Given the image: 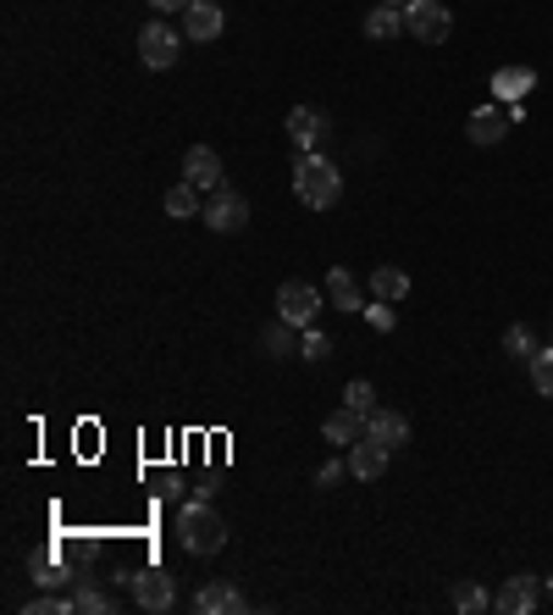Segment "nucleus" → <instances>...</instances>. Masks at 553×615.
<instances>
[{
	"mask_svg": "<svg viewBox=\"0 0 553 615\" xmlns=\"http://www.w3.org/2000/svg\"><path fill=\"white\" fill-rule=\"evenodd\" d=\"M294 195L310 211H332L343 200V172H338V161H327L321 150H305L294 161Z\"/></svg>",
	"mask_w": 553,
	"mask_h": 615,
	"instance_id": "nucleus-1",
	"label": "nucleus"
},
{
	"mask_svg": "<svg viewBox=\"0 0 553 615\" xmlns=\"http://www.w3.org/2000/svg\"><path fill=\"white\" fill-rule=\"evenodd\" d=\"M177 538L189 555H216L227 544V521L211 510V499H195V504L177 510Z\"/></svg>",
	"mask_w": 553,
	"mask_h": 615,
	"instance_id": "nucleus-2",
	"label": "nucleus"
},
{
	"mask_svg": "<svg viewBox=\"0 0 553 615\" xmlns=\"http://www.w3.org/2000/svg\"><path fill=\"white\" fill-rule=\"evenodd\" d=\"M327 311V289H316V283H305V278H289L283 289H276V316L283 322H294L299 333L305 327H316V316Z\"/></svg>",
	"mask_w": 553,
	"mask_h": 615,
	"instance_id": "nucleus-3",
	"label": "nucleus"
},
{
	"mask_svg": "<svg viewBox=\"0 0 553 615\" xmlns=\"http://www.w3.org/2000/svg\"><path fill=\"white\" fill-rule=\"evenodd\" d=\"M404 34L415 45H443L454 34V12L443 7V0H410L404 7Z\"/></svg>",
	"mask_w": 553,
	"mask_h": 615,
	"instance_id": "nucleus-4",
	"label": "nucleus"
},
{
	"mask_svg": "<svg viewBox=\"0 0 553 615\" xmlns=\"http://www.w3.org/2000/svg\"><path fill=\"white\" fill-rule=\"evenodd\" d=\"M177 50H183V34H177L172 23H144V28H139V61H144L150 72H166V67L177 61Z\"/></svg>",
	"mask_w": 553,
	"mask_h": 615,
	"instance_id": "nucleus-5",
	"label": "nucleus"
},
{
	"mask_svg": "<svg viewBox=\"0 0 553 615\" xmlns=\"http://www.w3.org/2000/svg\"><path fill=\"white\" fill-rule=\"evenodd\" d=\"M205 222H211V233H238L244 222H249V200L238 195V189H216V195H205V211H200Z\"/></svg>",
	"mask_w": 553,
	"mask_h": 615,
	"instance_id": "nucleus-6",
	"label": "nucleus"
},
{
	"mask_svg": "<svg viewBox=\"0 0 553 615\" xmlns=\"http://www.w3.org/2000/svg\"><path fill=\"white\" fill-rule=\"evenodd\" d=\"M172 599H177V588H172V571L150 566V571H139V577H133V604H139V610L161 615V610H172Z\"/></svg>",
	"mask_w": 553,
	"mask_h": 615,
	"instance_id": "nucleus-7",
	"label": "nucleus"
},
{
	"mask_svg": "<svg viewBox=\"0 0 553 615\" xmlns=\"http://www.w3.org/2000/svg\"><path fill=\"white\" fill-rule=\"evenodd\" d=\"M222 28H227V18H222V7H216V0H195V7L183 12V39H195V45H211V39H222Z\"/></svg>",
	"mask_w": 553,
	"mask_h": 615,
	"instance_id": "nucleus-8",
	"label": "nucleus"
},
{
	"mask_svg": "<svg viewBox=\"0 0 553 615\" xmlns=\"http://www.w3.org/2000/svg\"><path fill=\"white\" fill-rule=\"evenodd\" d=\"M388 444H377V438L372 432H365V438H354V444H349V472L360 477V483H377L383 472H388Z\"/></svg>",
	"mask_w": 553,
	"mask_h": 615,
	"instance_id": "nucleus-9",
	"label": "nucleus"
},
{
	"mask_svg": "<svg viewBox=\"0 0 553 615\" xmlns=\"http://www.w3.org/2000/svg\"><path fill=\"white\" fill-rule=\"evenodd\" d=\"M183 178H189L195 189H205V195H216L222 189V155L211 144H195L189 155H183Z\"/></svg>",
	"mask_w": 553,
	"mask_h": 615,
	"instance_id": "nucleus-10",
	"label": "nucleus"
},
{
	"mask_svg": "<svg viewBox=\"0 0 553 615\" xmlns=\"http://www.w3.org/2000/svg\"><path fill=\"white\" fill-rule=\"evenodd\" d=\"M537 599H542V582L520 571V577H509V582L493 593V610H504V615H531Z\"/></svg>",
	"mask_w": 553,
	"mask_h": 615,
	"instance_id": "nucleus-11",
	"label": "nucleus"
},
{
	"mask_svg": "<svg viewBox=\"0 0 553 615\" xmlns=\"http://www.w3.org/2000/svg\"><path fill=\"white\" fill-rule=\"evenodd\" d=\"M289 139H294V150L305 155V150H316L321 139H327V112H316V106H294L289 112Z\"/></svg>",
	"mask_w": 553,
	"mask_h": 615,
	"instance_id": "nucleus-12",
	"label": "nucleus"
},
{
	"mask_svg": "<svg viewBox=\"0 0 553 615\" xmlns=\"http://www.w3.org/2000/svg\"><path fill=\"white\" fill-rule=\"evenodd\" d=\"M195 610H200V615H244L249 599H244L233 582H205V588L195 593Z\"/></svg>",
	"mask_w": 553,
	"mask_h": 615,
	"instance_id": "nucleus-13",
	"label": "nucleus"
},
{
	"mask_svg": "<svg viewBox=\"0 0 553 615\" xmlns=\"http://www.w3.org/2000/svg\"><path fill=\"white\" fill-rule=\"evenodd\" d=\"M487 90L498 95V101H509V106H520L531 90H537V72L531 67H498L493 72V83H487Z\"/></svg>",
	"mask_w": 553,
	"mask_h": 615,
	"instance_id": "nucleus-14",
	"label": "nucleus"
},
{
	"mask_svg": "<svg viewBox=\"0 0 553 615\" xmlns=\"http://www.w3.org/2000/svg\"><path fill=\"white\" fill-rule=\"evenodd\" d=\"M365 432H372L377 444H388V450H404L410 444V421L399 410H372V416H365Z\"/></svg>",
	"mask_w": 553,
	"mask_h": 615,
	"instance_id": "nucleus-15",
	"label": "nucleus"
},
{
	"mask_svg": "<svg viewBox=\"0 0 553 615\" xmlns=\"http://www.w3.org/2000/svg\"><path fill=\"white\" fill-rule=\"evenodd\" d=\"M327 300H332V311H343V316L365 311V294H360V283L349 278V267H332V272H327Z\"/></svg>",
	"mask_w": 553,
	"mask_h": 615,
	"instance_id": "nucleus-16",
	"label": "nucleus"
},
{
	"mask_svg": "<svg viewBox=\"0 0 553 615\" xmlns=\"http://www.w3.org/2000/svg\"><path fill=\"white\" fill-rule=\"evenodd\" d=\"M360 28H365V39L388 45V39H399V34H404V7H372Z\"/></svg>",
	"mask_w": 553,
	"mask_h": 615,
	"instance_id": "nucleus-17",
	"label": "nucleus"
},
{
	"mask_svg": "<svg viewBox=\"0 0 553 615\" xmlns=\"http://www.w3.org/2000/svg\"><path fill=\"white\" fill-rule=\"evenodd\" d=\"M321 432H327V444L349 450V444H354V438H365V416H354V410L343 405L338 416H327V421H321Z\"/></svg>",
	"mask_w": 553,
	"mask_h": 615,
	"instance_id": "nucleus-18",
	"label": "nucleus"
},
{
	"mask_svg": "<svg viewBox=\"0 0 553 615\" xmlns=\"http://www.w3.org/2000/svg\"><path fill=\"white\" fill-rule=\"evenodd\" d=\"M509 134V112H498V106H476L471 112V139L476 144H498Z\"/></svg>",
	"mask_w": 553,
	"mask_h": 615,
	"instance_id": "nucleus-19",
	"label": "nucleus"
},
{
	"mask_svg": "<svg viewBox=\"0 0 553 615\" xmlns=\"http://www.w3.org/2000/svg\"><path fill=\"white\" fill-rule=\"evenodd\" d=\"M404 294H410V272H404V267H377V272H372V300H388V305H393V300H404Z\"/></svg>",
	"mask_w": 553,
	"mask_h": 615,
	"instance_id": "nucleus-20",
	"label": "nucleus"
},
{
	"mask_svg": "<svg viewBox=\"0 0 553 615\" xmlns=\"http://www.w3.org/2000/svg\"><path fill=\"white\" fill-rule=\"evenodd\" d=\"M205 189H195L189 178H183V184H172L166 189V217H200L205 211V200H200Z\"/></svg>",
	"mask_w": 553,
	"mask_h": 615,
	"instance_id": "nucleus-21",
	"label": "nucleus"
},
{
	"mask_svg": "<svg viewBox=\"0 0 553 615\" xmlns=\"http://www.w3.org/2000/svg\"><path fill=\"white\" fill-rule=\"evenodd\" d=\"M266 349H271V356H276V361H289V356H299V327H294V322H283V316H276V322L266 327Z\"/></svg>",
	"mask_w": 553,
	"mask_h": 615,
	"instance_id": "nucleus-22",
	"label": "nucleus"
},
{
	"mask_svg": "<svg viewBox=\"0 0 553 615\" xmlns=\"http://www.w3.org/2000/svg\"><path fill=\"white\" fill-rule=\"evenodd\" d=\"M72 610H78V615H111L117 604H111V593H106V588H95V582H78Z\"/></svg>",
	"mask_w": 553,
	"mask_h": 615,
	"instance_id": "nucleus-23",
	"label": "nucleus"
},
{
	"mask_svg": "<svg viewBox=\"0 0 553 615\" xmlns=\"http://www.w3.org/2000/svg\"><path fill=\"white\" fill-rule=\"evenodd\" d=\"M454 610H459V615H482V610H493V593H487L482 582H459V588H454Z\"/></svg>",
	"mask_w": 553,
	"mask_h": 615,
	"instance_id": "nucleus-24",
	"label": "nucleus"
},
{
	"mask_svg": "<svg viewBox=\"0 0 553 615\" xmlns=\"http://www.w3.org/2000/svg\"><path fill=\"white\" fill-rule=\"evenodd\" d=\"M526 367H531V388H537L542 399H553V344H548V349H537V356H531Z\"/></svg>",
	"mask_w": 553,
	"mask_h": 615,
	"instance_id": "nucleus-25",
	"label": "nucleus"
},
{
	"mask_svg": "<svg viewBox=\"0 0 553 615\" xmlns=\"http://www.w3.org/2000/svg\"><path fill=\"white\" fill-rule=\"evenodd\" d=\"M504 349H509L515 361H531V356H537V338H531V327H526V322H520V327H509V333H504Z\"/></svg>",
	"mask_w": 553,
	"mask_h": 615,
	"instance_id": "nucleus-26",
	"label": "nucleus"
},
{
	"mask_svg": "<svg viewBox=\"0 0 553 615\" xmlns=\"http://www.w3.org/2000/svg\"><path fill=\"white\" fill-rule=\"evenodd\" d=\"M343 405H349L354 416H372V410H377V394H372V383H365V378H360V383H349Z\"/></svg>",
	"mask_w": 553,
	"mask_h": 615,
	"instance_id": "nucleus-27",
	"label": "nucleus"
},
{
	"mask_svg": "<svg viewBox=\"0 0 553 615\" xmlns=\"http://www.w3.org/2000/svg\"><path fill=\"white\" fill-rule=\"evenodd\" d=\"M299 356H305V361H327V356H332V338H327V333H316V327H305Z\"/></svg>",
	"mask_w": 553,
	"mask_h": 615,
	"instance_id": "nucleus-28",
	"label": "nucleus"
},
{
	"mask_svg": "<svg viewBox=\"0 0 553 615\" xmlns=\"http://www.w3.org/2000/svg\"><path fill=\"white\" fill-rule=\"evenodd\" d=\"M28 615H78V610H72V599H56V593H39V599H28Z\"/></svg>",
	"mask_w": 553,
	"mask_h": 615,
	"instance_id": "nucleus-29",
	"label": "nucleus"
},
{
	"mask_svg": "<svg viewBox=\"0 0 553 615\" xmlns=\"http://www.w3.org/2000/svg\"><path fill=\"white\" fill-rule=\"evenodd\" d=\"M365 322H372V327H383V333H393V311H388V300H365Z\"/></svg>",
	"mask_w": 553,
	"mask_h": 615,
	"instance_id": "nucleus-30",
	"label": "nucleus"
},
{
	"mask_svg": "<svg viewBox=\"0 0 553 615\" xmlns=\"http://www.w3.org/2000/svg\"><path fill=\"white\" fill-rule=\"evenodd\" d=\"M34 582H39V588H56V582H67V577H61L56 560H34Z\"/></svg>",
	"mask_w": 553,
	"mask_h": 615,
	"instance_id": "nucleus-31",
	"label": "nucleus"
},
{
	"mask_svg": "<svg viewBox=\"0 0 553 615\" xmlns=\"http://www.w3.org/2000/svg\"><path fill=\"white\" fill-rule=\"evenodd\" d=\"M343 483V461H327L321 472H316V488H338Z\"/></svg>",
	"mask_w": 553,
	"mask_h": 615,
	"instance_id": "nucleus-32",
	"label": "nucleus"
},
{
	"mask_svg": "<svg viewBox=\"0 0 553 615\" xmlns=\"http://www.w3.org/2000/svg\"><path fill=\"white\" fill-rule=\"evenodd\" d=\"M144 7H155V12H189L195 0H144Z\"/></svg>",
	"mask_w": 553,
	"mask_h": 615,
	"instance_id": "nucleus-33",
	"label": "nucleus"
},
{
	"mask_svg": "<svg viewBox=\"0 0 553 615\" xmlns=\"http://www.w3.org/2000/svg\"><path fill=\"white\" fill-rule=\"evenodd\" d=\"M377 7H410V0H377Z\"/></svg>",
	"mask_w": 553,
	"mask_h": 615,
	"instance_id": "nucleus-34",
	"label": "nucleus"
},
{
	"mask_svg": "<svg viewBox=\"0 0 553 615\" xmlns=\"http://www.w3.org/2000/svg\"><path fill=\"white\" fill-rule=\"evenodd\" d=\"M542 593H548V599H553V577H548V582H542Z\"/></svg>",
	"mask_w": 553,
	"mask_h": 615,
	"instance_id": "nucleus-35",
	"label": "nucleus"
}]
</instances>
